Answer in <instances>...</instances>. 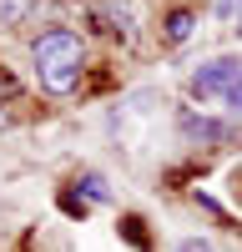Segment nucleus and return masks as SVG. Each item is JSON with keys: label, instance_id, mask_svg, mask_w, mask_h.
I'll list each match as a JSON object with an SVG mask.
<instances>
[{"label": "nucleus", "instance_id": "obj_1", "mask_svg": "<svg viewBox=\"0 0 242 252\" xmlns=\"http://www.w3.org/2000/svg\"><path fill=\"white\" fill-rule=\"evenodd\" d=\"M30 56H35V76H40V86H46V91H56V96L76 91L81 61H86L81 35H71V31H46V35L30 46Z\"/></svg>", "mask_w": 242, "mask_h": 252}, {"label": "nucleus", "instance_id": "obj_2", "mask_svg": "<svg viewBox=\"0 0 242 252\" xmlns=\"http://www.w3.org/2000/svg\"><path fill=\"white\" fill-rule=\"evenodd\" d=\"M237 81H242V61L217 56V61H207V66H197V71H192V96H197V101H217V96L227 101Z\"/></svg>", "mask_w": 242, "mask_h": 252}, {"label": "nucleus", "instance_id": "obj_3", "mask_svg": "<svg viewBox=\"0 0 242 252\" xmlns=\"http://www.w3.org/2000/svg\"><path fill=\"white\" fill-rule=\"evenodd\" d=\"M192 26H197V15H192V10H177V15L167 20V40H172V46H177V40H187Z\"/></svg>", "mask_w": 242, "mask_h": 252}, {"label": "nucleus", "instance_id": "obj_4", "mask_svg": "<svg viewBox=\"0 0 242 252\" xmlns=\"http://www.w3.org/2000/svg\"><path fill=\"white\" fill-rule=\"evenodd\" d=\"M182 126H187V136H202V141H217L222 126L217 121H202V116H182Z\"/></svg>", "mask_w": 242, "mask_h": 252}, {"label": "nucleus", "instance_id": "obj_5", "mask_svg": "<svg viewBox=\"0 0 242 252\" xmlns=\"http://www.w3.org/2000/svg\"><path fill=\"white\" fill-rule=\"evenodd\" d=\"M81 187H86V197H91V202H111V192H106V182H101L96 172H86V177H81Z\"/></svg>", "mask_w": 242, "mask_h": 252}, {"label": "nucleus", "instance_id": "obj_6", "mask_svg": "<svg viewBox=\"0 0 242 252\" xmlns=\"http://www.w3.org/2000/svg\"><path fill=\"white\" fill-rule=\"evenodd\" d=\"M26 10H30V0H0V20H5V26H15Z\"/></svg>", "mask_w": 242, "mask_h": 252}, {"label": "nucleus", "instance_id": "obj_7", "mask_svg": "<svg viewBox=\"0 0 242 252\" xmlns=\"http://www.w3.org/2000/svg\"><path fill=\"white\" fill-rule=\"evenodd\" d=\"M0 96H15V76H5V71H0Z\"/></svg>", "mask_w": 242, "mask_h": 252}, {"label": "nucleus", "instance_id": "obj_8", "mask_svg": "<svg viewBox=\"0 0 242 252\" xmlns=\"http://www.w3.org/2000/svg\"><path fill=\"white\" fill-rule=\"evenodd\" d=\"M227 106H232V111H242V81L232 86V96H227Z\"/></svg>", "mask_w": 242, "mask_h": 252}, {"label": "nucleus", "instance_id": "obj_9", "mask_svg": "<svg viewBox=\"0 0 242 252\" xmlns=\"http://www.w3.org/2000/svg\"><path fill=\"white\" fill-rule=\"evenodd\" d=\"M177 252H212V247H207V242H182Z\"/></svg>", "mask_w": 242, "mask_h": 252}]
</instances>
